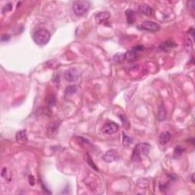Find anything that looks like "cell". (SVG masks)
<instances>
[{
  "instance_id": "8fae6325",
  "label": "cell",
  "mask_w": 195,
  "mask_h": 195,
  "mask_svg": "<svg viewBox=\"0 0 195 195\" xmlns=\"http://www.w3.org/2000/svg\"><path fill=\"white\" fill-rule=\"evenodd\" d=\"M16 140L19 142H22V143L28 141V137H27L25 130H20L17 133Z\"/></svg>"
},
{
  "instance_id": "7402d4cb",
  "label": "cell",
  "mask_w": 195,
  "mask_h": 195,
  "mask_svg": "<svg viewBox=\"0 0 195 195\" xmlns=\"http://www.w3.org/2000/svg\"><path fill=\"white\" fill-rule=\"evenodd\" d=\"M184 150V149H182L181 147H180V146H178L176 149H174V157H178V156H181V154L183 153Z\"/></svg>"
},
{
  "instance_id": "cb8c5ba5",
  "label": "cell",
  "mask_w": 195,
  "mask_h": 195,
  "mask_svg": "<svg viewBox=\"0 0 195 195\" xmlns=\"http://www.w3.org/2000/svg\"><path fill=\"white\" fill-rule=\"evenodd\" d=\"M12 9V4H11V3H8L7 5H5V6H4V8L3 9V13H5V12H6L11 11Z\"/></svg>"
},
{
  "instance_id": "4316f807",
  "label": "cell",
  "mask_w": 195,
  "mask_h": 195,
  "mask_svg": "<svg viewBox=\"0 0 195 195\" xmlns=\"http://www.w3.org/2000/svg\"><path fill=\"white\" fill-rule=\"evenodd\" d=\"M143 48V47L142 46H135L134 48H133V50L137 52V50H142Z\"/></svg>"
},
{
  "instance_id": "5bb4252c",
  "label": "cell",
  "mask_w": 195,
  "mask_h": 195,
  "mask_svg": "<svg viewBox=\"0 0 195 195\" xmlns=\"http://www.w3.org/2000/svg\"><path fill=\"white\" fill-rule=\"evenodd\" d=\"M111 15L108 13L107 12H101L98 15H97L96 16V19L99 22H101V21H105V20H107L108 18H110Z\"/></svg>"
},
{
  "instance_id": "6da1fadb",
  "label": "cell",
  "mask_w": 195,
  "mask_h": 195,
  "mask_svg": "<svg viewBox=\"0 0 195 195\" xmlns=\"http://www.w3.org/2000/svg\"><path fill=\"white\" fill-rule=\"evenodd\" d=\"M150 146L147 143H139L135 146L133 151L132 159L135 162L141 160L143 156H146L149 153Z\"/></svg>"
},
{
  "instance_id": "484cf974",
  "label": "cell",
  "mask_w": 195,
  "mask_h": 195,
  "mask_svg": "<svg viewBox=\"0 0 195 195\" xmlns=\"http://www.w3.org/2000/svg\"><path fill=\"white\" fill-rule=\"evenodd\" d=\"M29 182H30V184L31 185H34V177L33 176H29Z\"/></svg>"
},
{
  "instance_id": "ffe728a7",
  "label": "cell",
  "mask_w": 195,
  "mask_h": 195,
  "mask_svg": "<svg viewBox=\"0 0 195 195\" xmlns=\"http://www.w3.org/2000/svg\"><path fill=\"white\" fill-rule=\"evenodd\" d=\"M46 103L49 106H54L56 105V97L54 95H50L47 97L46 100Z\"/></svg>"
},
{
  "instance_id": "9c48e42d",
  "label": "cell",
  "mask_w": 195,
  "mask_h": 195,
  "mask_svg": "<svg viewBox=\"0 0 195 195\" xmlns=\"http://www.w3.org/2000/svg\"><path fill=\"white\" fill-rule=\"evenodd\" d=\"M139 12L146 15H151L153 14V9L149 5H146V4H143V5H139Z\"/></svg>"
},
{
  "instance_id": "d6986e66",
  "label": "cell",
  "mask_w": 195,
  "mask_h": 195,
  "mask_svg": "<svg viewBox=\"0 0 195 195\" xmlns=\"http://www.w3.org/2000/svg\"><path fill=\"white\" fill-rule=\"evenodd\" d=\"M77 90V88L76 86H68L67 88H66L65 93L66 95H71L72 94H74Z\"/></svg>"
},
{
  "instance_id": "7c38bea8",
  "label": "cell",
  "mask_w": 195,
  "mask_h": 195,
  "mask_svg": "<svg viewBox=\"0 0 195 195\" xmlns=\"http://www.w3.org/2000/svg\"><path fill=\"white\" fill-rule=\"evenodd\" d=\"M125 59L130 62L136 61L138 59V55H137V52L134 50H130L125 54Z\"/></svg>"
},
{
  "instance_id": "30bf717a",
  "label": "cell",
  "mask_w": 195,
  "mask_h": 195,
  "mask_svg": "<svg viewBox=\"0 0 195 195\" xmlns=\"http://www.w3.org/2000/svg\"><path fill=\"white\" fill-rule=\"evenodd\" d=\"M59 127V123L56 122L50 123L47 127V133L48 135H56Z\"/></svg>"
},
{
  "instance_id": "5b68a950",
  "label": "cell",
  "mask_w": 195,
  "mask_h": 195,
  "mask_svg": "<svg viewBox=\"0 0 195 195\" xmlns=\"http://www.w3.org/2000/svg\"><path fill=\"white\" fill-rule=\"evenodd\" d=\"M79 76V72L75 68H70L66 70L64 74V78L68 82L76 81Z\"/></svg>"
},
{
  "instance_id": "e0dca14e",
  "label": "cell",
  "mask_w": 195,
  "mask_h": 195,
  "mask_svg": "<svg viewBox=\"0 0 195 195\" xmlns=\"http://www.w3.org/2000/svg\"><path fill=\"white\" fill-rule=\"evenodd\" d=\"M113 60L115 62H118V63H121L123 60H125V54L123 53H118V54H116L113 57Z\"/></svg>"
},
{
  "instance_id": "4fadbf2b",
  "label": "cell",
  "mask_w": 195,
  "mask_h": 195,
  "mask_svg": "<svg viewBox=\"0 0 195 195\" xmlns=\"http://www.w3.org/2000/svg\"><path fill=\"white\" fill-rule=\"evenodd\" d=\"M177 45L174 44V42L171 41V40H168V41H165L163 42L162 45H161V48L162 50H170V49H172L175 47Z\"/></svg>"
},
{
  "instance_id": "52a82bcc",
  "label": "cell",
  "mask_w": 195,
  "mask_h": 195,
  "mask_svg": "<svg viewBox=\"0 0 195 195\" xmlns=\"http://www.w3.org/2000/svg\"><path fill=\"white\" fill-rule=\"evenodd\" d=\"M103 159L105 162H114V161L117 159V152L115 150H114V149L109 150V151H107L105 154V156H103Z\"/></svg>"
},
{
  "instance_id": "ba28073f",
  "label": "cell",
  "mask_w": 195,
  "mask_h": 195,
  "mask_svg": "<svg viewBox=\"0 0 195 195\" xmlns=\"http://www.w3.org/2000/svg\"><path fill=\"white\" fill-rule=\"evenodd\" d=\"M171 139V134L169 132L165 131L161 133L160 137H159V143L162 145H165L167 143H168Z\"/></svg>"
},
{
  "instance_id": "2e32d148",
  "label": "cell",
  "mask_w": 195,
  "mask_h": 195,
  "mask_svg": "<svg viewBox=\"0 0 195 195\" xmlns=\"http://www.w3.org/2000/svg\"><path fill=\"white\" fill-rule=\"evenodd\" d=\"M126 15H127V22L130 24H132L135 21V17H134V13L133 12L132 10H127L126 12Z\"/></svg>"
},
{
  "instance_id": "44dd1931",
  "label": "cell",
  "mask_w": 195,
  "mask_h": 195,
  "mask_svg": "<svg viewBox=\"0 0 195 195\" xmlns=\"http://www.w3.org/2000/svg\"><path fill=\"white\" fill-rule=\"evenodd\" d=\"M87 162H88V165H90L91 167L92 168H94V169H95L96 172H98V168L96 167V165H95V163L93 162L92 159V158H91L90 156H89V155H88V154H87Z\"/></svg>"
},
{
  "instance_id": "7a4b0ae2",
  "label": "cell",
  "mask_w": 195,
  "mask_h": 195,
  "mask_svg": "<svg viewBox=\"0 0 195 195\" xmlns=\"http://www.w3.org/2000/svg\"><path fill=\"white\" fill-rule=\"evenodd\" d=\"M50 39V33L45 28H40L34 33L33 40L38 45H44Z\"/></svg>"
},
{
  "instance_id": "603a6c76",
  "label": "cell",
  "mask_w": 195,
  "mask_h": 195,
  "mask_svg": "<svg viewBox=\"0 0 195 195\" xmlns=\"http://www.w3.org/2000/svg\"><path fill=\"white\" fill-rule=\"evenodd\" d=\"M120 117H121V121H122V122H123V125L124 127H126V129H129V123H128V121L127 119L126 118V117L124 116V115H120Z\"/></svg>"
},
{
  "instance_id": "3957f363",
  "label": "cell",
  "mask_w": 195,
  "mask_h": 195,
  "mask_svg": "<svg viewBox=\"0 0 195 195\" xmlns=\"http://www.w3.org/2000/svg\"><path fill=\"white\" fill-rule=\"evenodd\" d=\"M90 9V3L88 1H76L72 5V10L76 15L82 16Z\"/></svg>"
},
{
  "instance_id": "d4e9b609",
  "label": "cell",
  "mask_w": 195,
  "mask_h": 195,
  "mask_svg": "<svg viewBox=\"0 0 195 195\" xmlns=\"http://www.w3.org/2000/svg\"><path fill=\"white\" fill-rule=\"evenodd\" d=\"M9 39V35H3L2 36V37H1V40H2V41H6V40H8Z\"/></svg>"
},
{
  "instance_id": "ac0fdd59",
  "label": "cell",
  "mask_w": 195,
  "mask_h": 195,
  "mask_svg": "<svg viewBox=\"0 0 195 195\" xmlns=\"http://www.w3.org/2000/svg\"><path fill=\"white\" fill-rule=\"evenodd\" d=\"M165 117H166V111H165V107L162 105L159 108V119L160 121H162L165 119Z\"/></svg>"
},
{
  "instance_id": "9a60e30c",
  "label": "cell",
  "mask_w": 195,
  "mask_h": 195,
  "mask_svg": "<svg viewBox=\"0 0 195 195\" xmlns=\"http://www.w3.org/2000/svg\"><path fill=\"white\" fill-rule=\"evenodd\" d=\"M133 143V138H131L129 136H127V135L123 133V146H126V147H128V146H130V144Z\"/></svg>"
},
{
  "instance_id": "8992f818",
  "label": "cell",
  "mask_w": 195,
  "mask_h": 195,
  "mask_svg": "<svg viewBox=\"0 0 195 195\" xmlns=\"http://www.w3.org/2000/svg\"><path fill=\"white\" fill-rule=\"evenodd\" d=\"M141 28L143 29V30L152 31V32H156V31L159 30L160 27H159L158 24L154 22V21H146L142 24Z\"/></svg>"
},
{
  "instance_id": "277c9868",
  "label": "cell",
  "mask_w": 195,
  "mask_h": 195,
  "mask_svg": "<svg viewBox=\"0 0 195 195\" xmlns=\"http://www.w3.org/2000/svg\"><path fill=\"white\" fill-rule=\"evenodd\" d=\"M119 130V125L113 121H108L104 124L102 127V131L105 134H113L117 132Z\"/></svg>"
}]
</instances>
